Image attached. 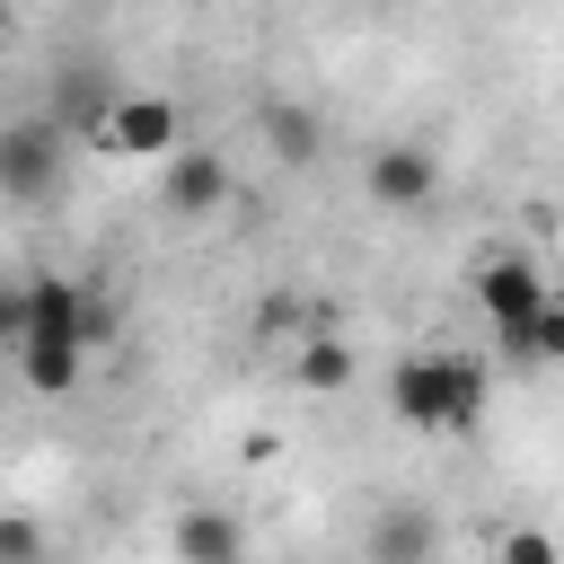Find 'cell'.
<instances>
[{
    "label": "cell",
    "instance_id": "1",
    "mask_svg": "<svg viewBox=\"0 0 564 564\" xmlns=\"http://www.w3.org/2000/svg\"><path fill=\"white\" fill-rule=\"evenodd\" d=\"M476 405H485V370L458 352H405L388 370V414L414 432H467Z\"/></svg>",
    "mask_w": 564,
    "mask_h": 564
},
{
    "label": "cell",
    "instance_id": "2",
    "mask_svg": "<svg viewBox=\"0 0 564 564\" xmlns=\"http://www.w3.org/2000/svg\"><path fill=\"white\" fill-rule=\"evenodd\" d=\"M555 300V282L529 264V256H485L476 264V308L494 317V344H502V361H520L529 370V317Z\"/></svg>",
    "mask_w": 564,
    "mask_h": 564
},
{
    "label": "cell",
    "instance_id": "3",
    "mask_svg": "<svg viewBox=\"0 0 564 564\" xmlns=\"http://www.w3.org/2000/svg\"><path fill=\"white\" fill-rule=\"evenodd\" d=\"M88 141L115 150V159H176L185 150V115H176V97L132 88V97H106V115H97Z\"/></svg>",
    "mask_w": 564,
    "mask_h": 564
},
{
    "label": "cell",
    "instance_id": "4",
    "mask_svg": "<svg viewBox=\"0 0 564 564\" xmlns=\"http://www.w3.org/2000/svg\"><path fill=\"white\" fill-rule=\"evenodd\" d=\"M62 123L53 115H18V123H0V194L9 203H44L53 194V176H62Z\"/></svg>",
    "mask_w": 564,
    "mask_h": 564
},
{
    "label": "cell",
    "instance_id": "5",
    "mask_svg": "<svg viewBox=\"0 0 564 564\" xmlns=\"http://www.w3.org/2000/svg\"><path fill=\"white\" fill-rule=\"evenodd\" d=\"M361 185H370L379 212H423V203L441 194V159H432L423 141H379V150L361 159Z\"/></svg>",
    "mask_w": 564,
    "mask_h": 564
},
{
    "label": "cell",
    "instance_id": "6",
    "mask_svg": "<svg viewBox=\"0 0 564 564\" xmlns=\"http://www.w3.org/2000/svg\"><path fill=\"white\" fill-rule=\"evenodd\" d=\"M167 555H176V564H247V529H238V511H220V502H185V511L167 520Z\"/></svg>",
    "mask_w": 564,
    "mask_h": 564
},
{
    "label": "cell",
    "instance_id": "7",
    "mask_svg": "<svg viewBox=\"0 0 564 564\" xmlns=\"http://www.w3.org/2000/svg\"><path fill=\"white\" fill-rule=\"evenodd\" d=\"M229 203V159L212 150V141H185L176 159H167V212L176 220H212Z\"/></svg>",
    "mask_w": 564,
    "mask_h": 564
},
{
    "label": "cell",
    "instance_id": "8",
    "mask_svg": "<svg viewBox=\"0 0 564 564\" xmlns=\"http://www.w3.org/2000/svg\"><path fill=\"white\" fill-rule=\"evenodd\" d=\"M361 555H370V564H432V555H441V520H432L423 502H379Z\"/></svg>",
    "mask_w": 564,
    "mask_h": 564
},
{
    "label": "cell",
    "instance_id": "9",
    "mask_svg": "<svg viewBox=\"0 0 564 564\" xmlns=\"http://www.w3.org/2000/svg\"><path fill=\"white\" fill-rule=\"evenodd\" d=\"M79 361H88V344H70V335H26L18 344V370H26L35 397H70L79 388Z\"/></svg>",
    "mask_w": 564,
    "mask_h": 564
},
{
    "label": "cell",
    "instance_id": "10",
    "mask_svg": "<svg viewBox=\"0 0 564 564\" xmlns=\"http://www.w3.org/2000/svg\"><path fill=\"white\" fill-rule=\"evenodd\" d=\"M291 379H300L308 397H335V388H352V344H335V335H308V344L291 352Z\"/></svg>",
    "mask_w": 564,
    "mask_h": 564
},
{
    "label": "cell",
    "instance_id": "11",
    "mask_svg": "<svg viewBox=\"0 0 564 564\" xmlns=\"http://www.w3.org/2000/svg\"><path fill=\"white\" fill-rule=\"evenodd\" d=\"M264 141H273L291 167H308V159H317V115L291 106V97H273V106H264Z\"/></svg>",
    "mask_w": 564,
    "mask_h": 564
},
{
    "label": "cell",
    "instance_id": "12",
    "mask_svg": "<svg viewBox=\"0 0 564 564\" xmlns=\"http://www.w3.org/2000/svg\"><path fill=\"white\" fill-rule=\"evenodd\" d=\"M494 564H564V546H555V529L520 520V529H502V538H494Z\"/></svg>",
    "mask_w": 564,
    "mask_h": 564
},
{
    "label": "cell",
    "instance_id": "13",
    "mask_svg": "<svg viewBox=\"0 0 564 564\" xmlns=\"http://www.w3.org/2000/svg\"><path fill=\"white\" fill-rule=\"evenodd\" d=\"M0 564H44V529L26 511H0Z\"/></svg>",
    "mask_w": 564,
    "mask_h": 564
},
{
    "label": "cell",
    "instance_id": "14",
    "mask_svg": "<svg viewBox=\"0 0 564 564\" xmlns=\"http://www.w3.org/2000/svg\"><path fill=\"white\" fill-rule=\"evenodd\" d=\"M529 361H564V291L529 317Z\"/></svg>",
    "mask_w": 564,
    "mask_h": 564
},
{
    "label": "cell",
    "instance_id": "15",
    "mask_svg": "<svg viewBox=\"0 0 564 564\" xmlns=\"http://www.w3.org/2000/svg\"><path fill=\"white\" fill-rule=\"evenodd\" d=\"M18 344H26V273L0 282V361H18Z\"/></svg>",
    "mask_w": 564,
    "mask_h": 564
},
{
    "label": "cell",
    "instance_id": "16",
    "mask_svg": "<svg viewBox=\"0 0 564 564\" xmlns=\"http://www.w3.org/2000/svg\"><path fill=\"white\" fill-rule=\"evenodd\" d=\"M0 35H9V0H0Z\"/></svg>",
    "mask_w": 564,
    "mask_h": 564
},
{
    "label": "cell",
    "instance_id": "17",
    "mask_svg": "<svg viewBox=\"0 0 564 564\" xmlns=\"http://www.w3.org/2000/svg\"><path fill=\"white\" fill-rule=\"evenodd\" d=\"M555 291H564V273H555Z\"/></svg>",
    "mask_w": 564,
    "mask_h": 564
}]
</instances>
